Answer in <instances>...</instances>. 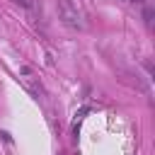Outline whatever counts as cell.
I'll use <instances>...</instances> for the list:
<instances>
[{
	"mask_svg": "<svg viewBox=\"0 0 155 155\" xmlns=\"http://www.w3.org/2000/svg\"><path fill=\"white\" fill-rule=\"evenodd\" d=\"M17 5H22V7H27V10H31L34 7V0H15Z\"/></svg>",
	"mask_w": 155,
	"mask_h": 155,
	"instance_id": "obj_2",
	"label": "cell"
},
{
	"mask_svg": "<svg viewBox=\"0 0 155 155\" xmlns=\"http://www.w3.org/2000/svg\"><path fill=\"white\" fill-rule=\"evenodd\" d=\"M145 24H148V27L153 24V10H150V7H145Z\"/></svg>",
	"mask_w": 155,
	"mask_h": 155,
	"instance_id": "obj_3",
	"label": "cell"
},
{
	"mask_svg": "<svg viewBox=\"0 0 155 155\" xmlns=\"http://www.w3.org/2000/svg\"><path fill=\"white\" fill-rule=\"evenodd\" d=\"M58 17L63 19L65 27H70V29H82V17H80L78 7H75L70 0H58Z\"/></svg>",
	"mask_w": 155,
	"mask_h": 155,
	"instance_id": "obj_1",
	"label": "cell"
}]
</instances>
